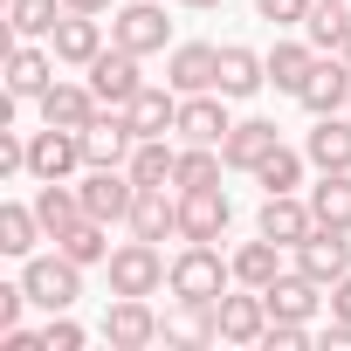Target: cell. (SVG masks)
Instances as JSON below:
<instances>
[{
  "instance_id": "6da1fadb",
  "label": "cell",
  "mask_w": 351,
  "mask_h": 351,
  "mask_svg": "<svg viewBox=\"0 0 351 351\" xmlns=\"http://www.w3.org/2000/svg\"><path fill=\"white\" fill-rule=\"evenodd\" d=\"M228 276H234V262H221L214 241H186V255L172 262L165 289L180 296V303H221V296H228Z\"/></svg>"
},
{
  "instance_id": "7a4b0ae2",
  "label": "cell",
  "mask_w": 351,
  "mask_h": 351,
  "mask_svg": "<svg viewBox=\"0 0 351 351\" xmlns=\"http://www.w3.org/2000/svg\"><path fill=\"white\" fill-rule=\"evenodd\" d=\"M21 289H28V303L35 310H76V296H83V262H69L62 248L56 255H28V269H21Z\"/></svg>"
},
{
  "instance_id": "3957f363",
  "label": "cell",
  "mask_w": 351,
  "mask_h": 351,
  "mask_svg": "<svg viewBox=\"0 0 351 351\" xmlns=\"http://www.w3.org/2000/svg\"><path fill=\"white\" fill-rule=\"evenodd\" d=\"M104 269H110V296H158L165 276H172L165 255H158V241H138V234H131L124 248H110Z\"/></svg>"
},
{
  "instance_id": "277c9868",
  "label": "cell",
  "mask_w": 351,
  "mask_h": 351,
  "mask_svg": "<svg viewBox=\"0 0 351 351\" xmlns=\"http://www.w3.org/2000/svg\"><path fill=\"white\" fill-rule=\"evenodd\" d=\"M83 193V214L90 221H131V207H138V180H131V172L124 165H90V180L76 186Z\"/></svg>"
},
{
  "instance_id": "5b68a950",
  "label": "cell",
  "mask_w": 351,
  "mask_h": 351,
  "mask_svg": "<svg viewBox=\"0 0 351 351\" xmlns=\"http://www.w3.org/2000/svg\"><path fill=\"white\" fill-rule=\"evenodd\" d=\"M110 42H117V49H131V56H158V49L172 42V21H165L158 0H131V8H117V14H110Z\"/></svg>"
},
{
  "instance_id": "8992f818",
  "label": "cell",
  "mask_w": 351,
  "mask_h": 351,
  "mask_svg": "<svg viewBox=\"0 0 351 351\" xmlns=\"http://www.w3.org/2000/svg\"><path fill=\"white\" fill-rule=\"evenodd\" d=\"M76 165H90V158H83V131L49 124V131L28 138V172H35V180H69Z\"/></svg>"
},
{
  "instance_id": "52a82bcc",
  "label": "cell",
  "mask_w": 351,
  "mask_h": 351,
  "mask_svg": "<svg viewBox=\"0 0 351 351\" xmlns=\"http://www.w3.org/2000/svg\"><path fill=\"white\" fill-rule=\"evenodd\" d=\"M138 62H145V56H131V49H117V42H110V49H104V56L90 62V90H97V104H110V110H124V104H131V97L145 90V76H138Z\"/></svg>"
},
{
  "instance_id": "ba28073f",
  "label": "cell",
  "mask_w": 351,
  "mask_h": 351,
  "mask_svg": "<svg viewBox=\"0 0 351 351\" xmlns=\"http://www.w3.org/2000/svg\"><path fill=\"white\" fill-rule=\"evenodd\" d=\"M344 234H351V228H324V221H317L310 241L296 248V269H303L310 282H324V289H330L337 276H351V241H344Z\"/></svg>"
},
{
  "instance_id": "9c48e42d",
  "label": "cell",
  "mask_w": 351,
  "mask_h": 351,
  "mask_svg": "<svg viewBox=\"0 0 351 351\" xmlns=\"http://www.w3.org/2000/svg\"><path fill=\"white\" fill-rule=\"evenodd\" d=\"M152 337H165V324L152 317L145 296H117V303L104 310V344H110V351H145Z\"/></svg>"
},
{
  "instance_id": "30bf717a",
  "label": "cell",
  "mask_w": 351,
  "mask_h": 351,
  "mask_svg": "<svg viewBox=\"0 0 351 351\" xmlns=\"http://www.w3.org/2000/svg\"><path fill=\"white\" fill-rule=\"evenodd\" d=\"M296 104L310 117H330V110H351V56H317L310 83L296 90Z\"/></svg>"
},
{
  "instance_id": "8fae6325",
  "label": "cell",
  "mask_w": 351,
  "mask_h": 351,
  "mask_svg": "<svg viewBox=\"0 0 351 351\" xmlns=\"http://www.w3.org/2000/svg\"><path fill=\"white\" fill-rule=\"evenodd\" d=\"M131 145H138V131H131V117L110 110V104L83 124V158H90V165H131Z\"/></svg>"
},
{
  "instance_id": "7c38bea8",
  "label": "cell",
  "mask_w": 351,
  "mask_h": 351,
  "mask_svg": "<svg viewBox=\"0 0 351 351\" xmlns=\"http://www.w3.org/2000/svg\"><path fill=\"white\" fill-rule=\"evenodd\" d=\"M234 117L221 104V90H200V97H180V138L186 145H228Z\"/></svg>"
},
{
  "instance_id": "4fadbf2b",
  "label": "cell",
  "mask_w": 351,
  "mask_h": 351,
  "mask_svg": "<svg viewBox=\"0 0 351 351\" xmlns=\"http://www.w3.org/2000/svg\"><path fill=\"white\" fill-rule=\"evenodd\" d=\"M234 221L228 193L221 186H200V193H180V241H221V228Z\"/></svg>"
},
{
  "instance_id": "5bb4252c",
  "label": "cell",
  "mask_w": 351,
  "mask_h": 351,
  "mask_svg": "<svg viewBox=\"0 0 351 351\" xmlns=\"http://www.w3.org/2000/svg\"><path fill=\"white\" fill-rule=\"evenodd\" d=\"M310 228H317L310 200H296V193H269V200H262L255 234H269V241H282V248H303V241H310Z\"/></svg>"
},
{
  "instance_id": "9a60e30c",
  "label": "cell",
  "mask_w": 351,
  "mask_h": 351,
  "mask_svg": "<svg viewBox=\"0 0 351 351\" xmlns=\"http://www.w3.org/2000/svg\"><path fill=\"white\" fill-rule=\"evenodd\" d=\"M165 83L180 90V97L214 90V83H221V49H207V42H180V49H172V62H165Z\"/></svg>"
},
{
  "instance_id": "2e32d148",
  "label": "cell",
  "mask_w": 351,
  "mask_h": 351,
  "mask_svg": "<svg viewBox=\"0 0 351 351\" xmlns=\"http://www.w3.org/2000/svg\"><path fill=\"white\" fill-rule=\"evenodd\" d=\"M49 42H56V62H69V69H90V62L104 56V21L69 8V14L56 21V35H49Z\"/></svg>"
},
{
  "instance_id": "e0dca14e",
  "label": "cell",
  "mask_w": 351,
  "mask_h": 351,
  "mask_svg": "<svg viewBox=\"0 0 351 351\" xmlns=\"http://www.w3.org/2000/svg\"><path fill=\"white\" fill-rule=\"evenodd\" d=\"M124 117H131V131L138 138H165V131H180V90H158V83H145L131 104H124Z\"/></svg>"
},
{
  "instance_id": "ac0fdd59",
  "label": "cell",
  "mask_w": 351,
  "mask_h": 351,
  "mask_svg": "<svg viewBox=\"0 0 351 351\" xmlns=\"http://www.w3.org/2000/svg\"><path fill=\"white\" fill-rule=\"evenodd\" d=\"M35 104H42V124H69V131H83V124H90V117L104 110L90 83H62V76H56V83H49V90H42Z\"/></svg>"
},
{
  "instance_id": "d6986e66",
  "label": "cell",
  "mask_w": 351,
  "mask_h": 351,
  "mask_svg": "<svg viewBox=\"0 0 351 351\" xmlns=\"http://www.w3.org/2000/svg\"><path fill=\"white\" fill-rule=\"evenodd\" d=\"M214 324H221L228 344H262V330H269V303H262V289H248V296H221V303H214Z\"/></svg>"
},
{
  "instance_id": "ffe728a7",
  "label": "cell",
  "mask_w": 351,
  "mask_h": 351,
  "mask_svg": "<svg viewBox=\"0 0 351 351\" xmlns=\"http://www.w3.org/2000/svg\"><path fill=\"white\" fill-rule=\"evenodd\" d=\"M262 303H269V317H296V324H310V317H317V303H324V282H310L303 269H296V276L282 269V276L262 289Z\"/></svg>"
},
{
  "instance_id": "44dd1931",
  "label": "cell",
  "mask_w": 351,
  "mask_h": 351,
  "mask_svg": "<svg viewBox=\"0 0 351 351\" xmlns=\"http://www.w3.org/2000/svg\"><path fill=\"white\" fill-rule=\"evenodd\" d=\"M303 158H310L317 172H351V117H344V110L317 117V131H310Z\"/></svg>"
},
{
  "instance_id": "7402d4cb",
  "label": "cell",
  "mask_w": 351,
  "mask_h": 351,
  "mask_svg": "<svg viewBox=\"0 0 351 351\" xmlns=\"http://www.w3.org/2000/svg\"><path fill=\"white\" fill-rule=\"evenodd\" d=\"M56 83V56H42L35 42H14L8 49V97H42Z\"/></svg>"
},
{
  "instance_id": "603a6c76",
  "label": "cell",
  "mask_w": 351,
  "mask_h": 351,
  "mask_svg": "<svg viewBox=\"0 0 351 351\" xmlns=\"http://www.w3.org/2000/svg\"><path fill=\"white\" fill-rule=\"evenodd\" d=\"M131 234H138V241H165V234H180V200H172L165 186H145L138 207H131Z\"/></svg>"
},
{
  "instance_id": "cb8c5ba5",
  "label": "cell",
  "mask_w": 351,
  "mask_h": 351,
  "mask_svg": "<svg viewBox=\"0 0 351 351\" xmlns=\"http://www.w3.org/2000/svg\"><path fill=\"white\" fill-rule=\"evenodd\" d=\"M262 83H269V62H262L255 49L228 42V49H221V83H214V90H221V97H255Z\"/></svg>"
},
{
  "instance_id": "d4e9b609",
  "label": "cell",
  "mask_w": 351,
  "mask_h": 351,
  "mask_svg": "<svg viewBox=\"0 0 351 351\" xmlns=\"http://www.w3.org/2000/svg\"><path fill=\"white\" fill-rule=\"evenodd\" d=\"M276 145H282V138H276V124H269V117H248V124H234V131H228L221 158H228V165H241V172H255Z\"/></svg>"
},
{
  "instance_id": "484cf974",
  "label": "cell",
  "mask_w": 351,
  "mask_h": 351,
  "mask_svg": "<svg viewBox=\"0 0 351 351\" xmlns=\"http://www.w3.org/2000/svg\"><path fill=\"white\" fill-rule=\"evenodd\" d=\"M276 276H282V241L255 234V241L234 248V282H241V289H269Z\"/></svg>"
},
{
  "instance_id": "4316f807",
  "label": "cell",
  "mask_w": 351,
  "mask_h": 351,
  "mask_svg": "<svg viewBox=\"0 0 351 351\" xmlns=\"http://www.w3.org/2000/svg\"><path fill=\"white\" fill-rule=\"evenodd\" d=\"M303 35H310L317 56H344V49H351V14H344V0H317L310 21H303Z\"/></svg>"
},
{
  "instance_id": "83f0119b",
  "label": "cell",
  "mask_w": 351,
  "mask_h": 351,
  "mask_svg": "<svg viewBox=\"0 0 351 351\" xmlns=\"http://www.w3.org/2000/svg\"><path fill=\"white\" fill-rule=\"evenodd\" d=\"M35 214H42V234L56 241V234H69V228L83 221V193H76V186H62V180H42Z\"/></svg>"
},
{
  "instance_id": "f1b7e54d",
  "label": "cell",
  "mask_w": 351,
  "mask_h": 351,
  "mask_svg": "<svg viewBox=\"0 0 351 351\" xmlns=\"http://www.w3.org/2000/svg\"><path fill=\"white\" fill-rule=\"evenodd\" d=\"M124 172L138 180V193H145V186H172V172H180V152H172L165 138H138V145H131V165H124Z\"/></svg>"
},
{
  "instance_id": "f546056e",
  "label": "cell",
  "mask_w": 351,
  "mask_h": 351,
  "mask_svg": "<svg viewBox=\"0 0 351 351\" xmlns=\"http://www.w3.org/2000/svg\"><path fill=\"white\" fill-rule=\"evenodd\" d=\"M310 69H317V49H310V42H276V49H269V83H276L282 97H296V90L310 83Z\"/></svg>"
},
{
  "instance_id": "4dcf8cb0",
  "label": "cell",
  "mask_w": 351,
  "mask_h": 351,
  "mask_svg": "<svg viewBox=\"0 0 351 351\" xmlns=\"http://www.w3.org/2000/svg\"><path fill=\"white\" fill-rule=\"evenodd\" d=\"M56 248L69 255V262H83V269H97V262H110V221H76L69 234H56Z\"/></svg>"
},
{
  "instance_id": "1f68e13d",
  "label": "cell",
  "mask_w": 351,
  "mask_h": 351,
  "mask_svg": "<svg viewBox=\"0 0 351 351\" xmlns=\"http://www.w3.org/2000/svg\"><path fill=\"white\" fill-rule=\"evenodd\" d=\"M310 214L324 228H351V172H324L310 186Z\"/></svg>"
},
{
  "instance_id": "d6a6232c",
  "label": "cell",
  "mask_w": 351,
  "mask_h": 351,
  "mask_svg": "<svg viewBox=\"0 0 351 351\" xmlns=\"http://www.w3.org/2000/svg\"><path fill=\"white\" fill-rule=\"evenodd\" d=\"M221 145H186L180 152V172H172V186L180 193H200V186H221Z\"/></svg>"
},
{
  "instance_id": "836d02e7",
  "label": "cell",
  "mask_w": 351,
  "mask_h": 351,
  "mask_svg": "<svg viewBox=\"0 0 351 351\" xmlns=\"http://www.w3.org/2000/svg\"><path fill=\"white\" fill-rule=\"evenodd\" d=\"M62 14H69L62 0H8V28H14V42L56 35V21H62Z\"/></svg>"
},
{
  "instance_id": "e575fe53",
  "label": "cell",
  "mask_w": 351,
  "mask_h": 351,
  "mask_svg": "<svg viewBox=\"0 0 351 351\" xmlns=\"http://www.w3.org/2000/svg\"><path fill=\"white\" fill-rule=\"evenodd\" d=\"M35 234H42V214L35 207H14V200L0 207V255H21L28 262L35 255Z\"/></svg>"
},
{
  "instance_id": "d590c367",
  "label": "cell",
  "mask_w": 351,
  "mask_h": 351,
  "mask_svg": "<svg viewBox=\"0 0 351 351\" xmlns=\"http://www.w3.org/2000/svg\"><path fill=\"white\" fill-rule=\"evenodd\" d=\"M255 180H262V193H296V186H303V158H296L289 145H276V152L255 165Z\"/></svg>"
},
{
  "instance_id": "8d00e7d4",
  "label": "cell",
  "mask_w": 351,
  "mask_h": 351,
  "mask_svg": "<svg viewBox=\"0 0 351 351\" xmlns=\"http://www.w3.org/2000/svg\"><path fill=\"white\" fill-rule=\"evenodd\" d=\"M310 8H317V0H255V14H262V21H276V28H303V21H310Z\"/></svg>"
},
{
  "instance_id": "74e56055",
  "label": "cell",
  "mask_w": 351,
  "mask_h": 351,
  "mask_svg": "<svg viewBox=\"0 0 351 351\" xmlns=\"http://www.w3.org/2000/svg\"><path fill=\"white\" fill-rule=\"evenodd\" d=\"M42 337H49V351H83V344H90V337H83V324H76V317H69V310H56V317H49V330H42Z\"/></svg>"
},
{
  "instance_id": "f35d334b",
  "label": "cell",
  "mask_w": 351,
  "mask_h": 351,
  "mask_svg": "<svg viewBox=\"0 0 351 351\" xmlns=\"http://www.w3.org/2000/svg\"><path fill=\"white\" fill-rule=\"evenodd\" d=\"M21 303H28L21 282H0V330H14V324H21Z\"/></svg>"
},
{
  "instance_id": "ab89813d",
  "label": "cell",
  "mask_w": 351,
  "mask_h": 351,
  "mask_svg": "<svg viewBox=\"0 0 351 351\" xmlns=\"http://www.w3.org/2000/svg\"><path fill=\"white\" fill-rule=\"evenodd\" d=\"M0 172H28V138L0 131Z\"/></svg>"
},
{
  "instance_id": "60d3db41",
  "label": "cell",
  "mask_w": 351,
  "mask_h": 351,
  "mask_svg": "<svg viewBox=\"0 0 351 351\" xmlns=\"http://www.w3.org/2000/svg\"><path fill=\"white\" fill-rule=\"evenodd\" d=\"M324 303H330V317H344V324H351V276H337V282H330V296H324Z\"/></svg>"
},
{
  "instance_id": "b9f144b4",
  "label": "cell",
  "mask_w": 351,
  "mask_h": 351,
  "mask_svg": "<svg viewBox=\"0 0 351 351\" xmlns=\"http://www.w3.org/2000/svg\"><path fill=\"white\" fill-rule=\"evenodd\" d=\"M62 8H76V14H104L110 0H62Z\"/></svg>"
},
{
  "instance_id": "7bdbcfd3",
  "label": "cell",
  "mask_w": 351,
  "mask_h": 351,
  "mask_svg": "<svg viewBox=\"0 0 351 351\" xmlns=\"http://www.w3.org/2000/svg\"><path fill=\"white\" fill-rule=\"evenodd\" d=\"M186 8H221V0H186Z\"/></svg>"
},
{
  "instance_id": "ee69618b",
  "label": "cell",
  "mask_w": 351,
  "mask_h": 351,
  "mask_svg": "<svg viewBox=\"0 0 351 351\" xmlns=\"http://www.w3.org/2000/svg\"><path fill=\"white\" fill-rule=\"evenodd\" d=\"M344 56H351V49H344Z\"/></svg>"
}]
</instances>
